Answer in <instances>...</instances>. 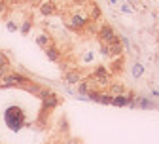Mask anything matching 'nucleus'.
<instances>
[{"instance_id": "6e6552de", "label": "nucleus", "mask_w": 159, "mask_h": 144, "mask_svg": "<svg viewBox=\"0 0 159 144\" xmlns=\"http://www.w3.org/2000/svg\"><path fill=\"white\" fill-rule=\"evenodd\" d=\"M66 81H70V84H78V81H80V74L78 72H68L66 74Z\"/></svg>"}, {"instance_id": "1a4fd4ad", "label": "nucleus", "mask_w": 159, "mask_h": 144, "mask_svg": "<svg viewBox=\"0 0 159 144\" xmlns=\"http://www.w3.org/2000/svg\"><path fill=\"white\" fill-rule=\"evenodd\" d=\"M142 72H144L142 65H134V67H133V76H134V78H140V76H142Z\"/></svg>"}, {"instance_id": "39448f33", "label": "nucleus", "mask_w": 159, "mask_h": 144, "mask_svg": "<svg viewBox=\"0 0 159 144\" xmlns=\"http://www.w3.org/2000/svg\"><path fill=\"white\" fill-rule=\"evenodd\" d=\"M133 99H127V97H123V95H117V97H114L112 99V105H117V106H125V105H129Z\"/></svg>"}, {"instance_id": "4468645a", "label": "nucleus", "mask_w": 159, "mask_h": 144, "mask_svg": "<svg viewBox=\"0 0 159 144\" xmlns=\"http://www.w3.org/2000/svg\"><path fill=\"white\" fill-rule=\"evenodd\" d=\"M112 91L114 93H123V87L121 86H112Z\"/></svg>"}, {"instance_id": "ddd939ff", "label": "nucleus", "mask_w": 159, "mask_h": 144, "mask_svg": "<svg viewBox=\"0 0 159 144\" xmlns=\"http://www.w3.org/2000/svg\"><path fill=\"white\" fill-rule=\"evenodd\" d=\"M6 65H8V59H6L2 53H0V67H6Z\"/></svg>"}, {"instance_id": "f3484780", "label": "nucleus", "mask_w": 159, "mask_h": 144, "mask_svg": "<svg viewBox=\"0 0 159 144\" xmlns=\"http://www.w3.org/2000/svg\"><path fill=\"white\" fill-rule=\"evenodd\" d=\"M74 2H78V4H82V2H85V0H74Z\"/></svg>"}, {"instance_id": "20e7f679", "label": "nucleus", "mask_w": 159, "mask_h": 144, "mask_svg": "<svg viewBox=\"0 0 159 144\" xmlns=\"http://www.w3.org/2000/svg\"><path fill=\"white\" fill-rule=\"evenodd\" d=\"M87 25V17H82V15H72L70 17V21H68V27L70 29H76V30H80V29H84Z\"/></svg>"}, {"instance_id": "f257e3e1", "label": "nucleus", "mask_w": 159, "mask_h": 144, "mask_svg": "<svg viewBox=\"0 0 159 144\" xmlns=\"http://www.w3.org/2000/svg\"><path fill=\"white\" fill-rule=\"evenodd\" d=\"M23 121H25V116H23V112L19 110V108H10L6 112V123H8L10 129L17 131L19 127L23 125Z\"/></svg>"}, {"instance_id": "f03ea898", "label": "nucleus", "mask_w": 159, "mask_h": 144, "mask_svg": "<svg viewBox=\"0 0 159 144\" xmlns=\"http://www.w3.org/2000/svg\"><path fill=\"white\" fill-rule=\"evenodd\" d=\"M98 38H101V42L106 44V46H112V44H121L119 42V38L116 36V32L112 30L110 25H102L98 29Z\"/></svg>"}, {"instance_id": "dca6fc26", "label": "nucleus", "mask_w": 159, "mask_h": 144, "mask_svg": "<svg viewBox=\"0 0 159 144\" xmlns=\"http://www.w3.org/2000/svg\"><path fill=\"white\" fill-rule=\"evenodd\" d=\"M8 29H10V30H15V29H17V25H15V23H8Z\"/></svg>"}, {"instance_id": "0eeeda50", "label": "nucleus", "mask_w": 159, "mask_h": 144, "mask_svg": "<svg viewBox=\"0 0 159 144\" xmlns=\"http://www.w3.org/2000/svg\"><path fill=\"white\" fill-rule=\"evenodd\" d=\"M36 42H38V46H42V48H48L49 46V36L46 34H42V36H38V40H36Z\"/></svg>"}, {"instance_id": "2eb2a0df", "label": "nucleus", "mask_w": 159, "mask_h": 144, "mask_svg": "<svg viewBox=\"0 0 159 144\" xmlns=\"http://www.w3.org/2000/svg\"><path fill=\"white\" fill-rule=\"evenodd\" d=\"M29 27H30V23H25V25H23V29H21V32H23V34H27V32H29Z\"/></svg>"}, {"instance_id": "7ed1b4c3", "label": "nucleus", "mask_w": 159, "mask_h": 144, "mask_svg": "<svg viewBox=\"0 0 159 144\" xmlns=\"http://www.w3.org/2000/svg\"><path fill=\"white\" fill-rule=\"evenodd\" d=\"M29 80L19 76V74H8L4 80H0V87H8V86H27Z\"/></svg>"}, {"instance_id": "423d86ee", "label": "nucleus", "mask_w": 159, "mask_h": 144, "mask_svg": "<svg viewBox=\"0 0 159 144\" xmlns=\"http://www.w3.org/2000/svg\"><path fill=\"white\" fill-rule=\"evenodd\" d=\"M40 12H42V15H51L53 12H57V8H55L51 2H46V4L40 6Z\"/></svg>"}, {"instance_id": "9d476101", "label": "nucleus", "mask_w": 159, "mask_h": 144, "mask_svg": "<svg viewBox=\"0 0 159 144\" xmlns=\"http://www.w3.org/2000/svg\"><path fill=\"white\" fill-rule=\"evenodd\" d=\"M98 15H101V12H98V8L93 4V6H91V10H89V17H91V19H97Z\"/></svg>"}, {"instance_id": "f8f14e48", "label": "nucleus", "mask_w": 159, "mask_h": 144, "mask_svg": "<svg viewBox=\"0 0 159 144\" xmlns=\"http://www.w3.org/2000/svg\"><path fill=\"white\" fill-rule=\"evenodd\" d=\"M87 87H89L87 84H80V86H78V91L84 93V95H89V89H87Z\"/></svg>"}, {"instance_id": "9b49d317", "label": "nucleus", "mask_w": 159, "mask_h": 144, "mask_svg": "<svg viewBox=\"0 0 159 144\" xmlns=\"http://www.w3.org/2000/svg\"><path fill=\"white\" fill-rule=\"evenodd\" d=\"M57 55H59V53H57V49H55V48H48V57H49L51 61H55V59H57Z\"/></svg>"}]
</instances>
